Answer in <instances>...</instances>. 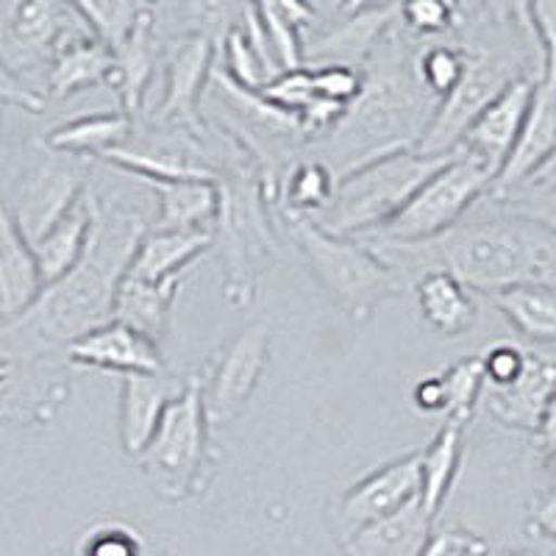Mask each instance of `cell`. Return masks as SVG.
<instances>
[{
	"label": "cell",
	"instance_id": "obj_1",
	"mask_svg": "<svg viewBox=\"0 0 556 556\" xmlns=\"http://www.w3.org/2000/svg\"><path fill=\"white\" fill-rule=\"evenodd\" d=\"M148 235L137 206L92 192V231L78 265L0 329V351L12 359L67 351L89 331L114 320V301Z\"/></svg>",
	"mask_w": 556,
	"mask_h": 556
},
{
	"label": "cell",
	"instance_id": "obj_2",
	"mask_svg": "<svg viewBox=\"0 0 556 556\" xmlns=\"http://www.w3.org/2000/svg\"><path fill=\"white\" fill-rule=\"evenodd\" d=\"M501 208V206H498ZM387 265L399 267L409 281L440 265L468 290L493 295L513 287H554L556 235L529 217L501 208L498 215L462 220L454 231L426 245L359 237Z\"/></svg>",
	"mask_w": 556,
	"mask_h": 556
},
{
	"label": "cell",
	"instance_id": "obj_3",
	"mask_svg": "<svg viewBox=\"0 0 556 556\" xmlns=\"http://www.w3.org/2000/svg\"><path fill=\"white\" fill-rule=\"evenodd\" d=\"M285 223L320 290L354 320H367L412 285L399 267L387 265L356 237L331 235L312 217L285 215Z\"/></svg>",
	"mask_w": 556,
	"mask_h": 556
},
{
	"label": "cell",
	"instance_id": "obj_4",
	"mask_svg": "<svg viewBox=\"0 0 556 556\" xmlns=\"http://www.w3.org/2000/svg\"><path fill=\"white\" fill-rule=\"evenodd\" d=\"M454 156L456 153L424 156L417 148H401L367 159L359 167L337 178L334 201L320 217H315V223L337 237H362L379 231Z\"/></svg>",
	"mask_w": 556,
	"mask_h": 556
},
{
	"label": "cell",
	"instance_id": "obj_5",
	"mask_svg": "<svg viewBox=\"0 0 556 556\" xmlns=\"http://www.w3.org/2000/svg\"><path fill=\"white\" fill-rule=\"evenodd\" d=\"M212 424L203 404L201 376H190L184 392L167 406L156 434L137 456L159 498L187 501L206 486L212 468Z\"/></svg>",
	"mask_w": 556,
	"mask_h": 556
},
{
	"label": "cell",
	"instance_id": "obj_6",
	"mask_svg": "<svg viewBox=\"0 0 556 556\" xmlns=\"http://www.w3.org/2000/svg\"><path fill=\"white\" fill-rule=\"evenodd\" d=\"M493 181L495 178L473 156L456 151L448 165L434 173L387 226L362 237H379L401 245H426L440 240L468 217L481 198L490 195Z\"/></svg>",
	"mask_w": 556,
	"mask_h": 556
},
{
	"label": "cell",
	"instance_id": "obj_7",
	"mask_svg": "<svg viewBox=\"0 0 556 556\" xmlns=\"http://www.w3.org/2000/svg\"><path fill=\"white\" fill-rule=\"evenodd\" d=\"M220 187V208L215 217V242H220L223 265H226V298L242 306L253 301L256 267L273 248L270 226L256 190L240 184Z\"/></svg>",
	"mask_w": 556,
	"mask_h": 556
},
{
	"label": "cell",
	"instance_id": "obj_8",
	"mask_svg": "<svg viewBox=\"0 0 556 556\" xmlns=\"http://www.w3.org/2000/svg\"><path fill=\"white\" fill-rule=\"evenodd\" d=\"M518 78L513 62L468 48V70H465L459 87L437 103L434 117H429L426 123L417 151L424 156H451L459 151L462 137L468 134L476 117Z\"/></svg>",
	"mask_w": 556,
	"mask_h": 556
},
{
	"label": "cell",
	"instance_id": "obj_9",
	"mask_svg": "<svg viewBox=\"0 0 556 556\" xmlns=\"http://www.w3.org/2000/svg\"><path fill=\"white\" fill-rule=\"evenodd\" d=\"M89 192L87 167L81 159L64 156L45 148L39 156L17 181L12 201V215L20 231L26 235L31 245H37L48 231L59 226L64 217L84 201Z\"/></svg>",
	"mask_w": 556,
	"mask_h": 556
},
{
	"label": "cell",
	"instance_id": "obj_10",
	"mask_svg": "<svg viewBox=\"0 0 556 556\" xmlns=\"http://www.w3.org/2000/svg\"><path fill=\"white\" fill-rule=\"evenodd\" d=\"M270 342L267 320H256L217 351L206 376H201L208 424H231L245 412L270 362Z\"/></svg>",
	"mask_w": 556,
	"mask_h": 556
},
{
	"label": "cell",
	"instance_id": "obj_11",
	"mask_svg": "<svg viewBox=\"0 0 556 556\" xmlns=\"http://www.w3.org/2000/svg\"><path fill=\"white\" fill-rule=\"evenodd\" d=\"M84 28L76 9L62 3H0V62L17 78L51 70L59 48Z\"/></svg>",
	"mask_w": 556,
	"mask_h": 556
},
{
	"label": "cell",
	"instance_id": "obj_12",
	"mask_svg": "<svg viewBox=\"0 0 556 556\" xmlns=\"http://www.w3.org/2000/svg\"><path fill=\"white\" fill-rule=\"evenodd\" d=\"M417 498H420V451H409L367 473L340 495L331 513L337 540L342 545L365 526L399 513Z\"/></svg>",
	"mask_w": 556,
	"mask_h": 556
},
{
	"label": "cell",
	"instance_id": "obj_13",
	"mask_svg": "<svg viewBox=\"0 0 556 556\" xmlns=\"http://www.w3.org/2000/svg\"><path fill=\"white\" fill-rule=\"evenodd\" d=\"M534 87H538V76H520L476 117L468 134L462 137L459 151L473 156L493 178H498L518 146L531 101H534Z\"/></svg>",
	"mask_w": 556,
	"mask_h": 556
},
{
	"label": "cell",
	"instance_id": "obj_14",
	"mask_svg": "<svg viewBox=\"0 0 556 556\" xmlns=\"http://www.w3.org/2000/svg\"><path fill=\"white\" fill-rule=\"evenodd\" d=\"M212 67V39L206 34H187L173 45L165 64V98L156 109V123H173L192 137L203 134L198 101Z\"/></svg>",
	"mask_w": 556,
	"mask_h": 556
},
{
	"label": "cell",
	"instance_id": "obj_15",
	"mask_svg": "<svg viewBox=\"0 0 556 556\" xmlns=\"http://www.w3.org/2000/svg\"><path fill=\"white\" fill-rule=\"evenodd\" d=\"M67 362L81 367H96L123 376H156L165 374V359L156 340L126 323L112 320L101 329L89 331L64 351Z\"/></svg>",
	"mask_w": 556,
	"mask_h": 556
},
{
	"label": "cell",
	"instance_id": "obj_16",
	"mask_svg": "<svg viewBox=\"0 0 556 556\" xmlns=\"http://www.w3.org/2000/svg\"><path fill=\"white\" fill-rule=\"evenodd\" d=\"M556 153V73H543L534 87L529 117L523 123L518 146L495 178L490 201H501L509 192L520 190L540 167Z\"/></svg>",
	"mask_w": 556,
	"mask_h": 556
},
{
	"label": "cell",
	"instance_id": "obj_17",
	"mask_svg": "<svg viewBox=\"0 0 556 556\" xmlns=\"http://www.w3.org/2000/svg\"><path fill=\"white\" fill-rule=\"evenodd\" d=\"M554 390L556 356L529 351L520 379L513 381L509 387H486L481 399H484L486 412L498 424L509 426V429H523L531 431V434H538Z\"/></svg>",
	"mask_w": 556,
	"mask_h": 556
},
{
	"label": "cell",
	"instance_id": "obj_18",
	"mask_svg": "<svg viewBox=\"0 0 556 556\" xmlns=\"http://www.w3.org/2000/svg\"><path fill=\"white\" fill-rule=\"evenodd\" d=\"M187 387L178 376H123L121 384V443L126 454L137 459L156 434L167 406L178 399Z\"/></svg>",
	"mask_w": 556,
	"mask_h": 556
},
{
	"label": "cell",
	"instance_id": "obj_19",
	"mask_svg": "<svg viewBox=\"0 0 556 556\" xmlns=\"http://www.w3.org/2000/svg\"><path fill=\"white\" fill-rule=\"evenodd\" d=\"M42 290L34 245L20 231L12 208L0 201V317H20Z\"/></svg>",
	"mask_w": 556,
	"mask_h": 556
},
{
	"label": "cell",
	"instance_id": "obj_20",
	"mask_svg": "<svg viewBox=\"0 0 556 556\" xmlns=\"http://www.w3.org/2000/svg\"><path fill=\"white\" fill-rule=\"evenodd\" d=\"M215 245V228H195V231H148L137 256H134L128 276L137 281L165 285V281H184L208 248Z\"/></svg>",
	"mask_w": 556,
	"mask_h": 556
},
{
	"label": "cell",
	"instance_id": "obj_21",
	"mask_svg": "<svg viewBox=\"0 0 556 556\" xmlns=\"http://www.w3.org/2000/svg\"><path fill=\"white\" fill-rule=\"evenodd\" d=\"M431 534H434V520L424 513L417 498L399 513L356 531L340 548L345 556H424Z\"/></svg>",
	"mask_w": 556,
	"mask_h": 556
},
{
	"label": "cell",
	"instance_id": "obj_22",
	"mask_svg": "<svg viewBox=\"0 0 556 556\" xmlns=\"http://www.w3.org/2000/svg\"><path fill=\"white\" fill-rule=\"evenodd\" d=\"M395 14H401V7H356L351 17L317 39L306 62L317 59L320 64H345L359 70V64L367 62L376 42L392 26Z\"/></svg>",
	"mask_w": 556,
	"mask_h": 556
},
{
	"label": "cell",
	"instance_id": "obj_23",
	"mask_svg": "<svg viewBox=\"0 0 556 556\" xmlns=\"http://www.w3.org/2000/svg\"><path fill=\"white\" fill-rule=\"evenodd\" d=\"M114 70V53L109 51L101 39L89 34V28L73 34L59 48L51 70H48V96L70 98L98 84H109Z\"/></svg>",
	"mask_w": 556,
	"mask_h": 556
},
{
	"label": "cell",
	"instance_id": "obj_24",
	"mask_svg": "<svg viewBox=\"0 0 556 556\" xmlns=\"http://www.w3.org/2000/svg\"><path fill=\"white\" fill-rule=\"evenodd\" d=\"M417 309L437 334L462 337L476 323V301L454 273L434 267L415 285Z\"/></svg>",
	"mask_w": 556,
	"mask_h": 556
},
{
	"label": "cell",
	"instance_id": "obj_25",
	"mask_svg": "<svg viewBox=\"0 0 556 556\" xmlns=\"http://www.w3.org/2000/svg\"><path fill=\"white\" fill-rule=\"evenodd\" d=\"M134 131V117L121 112H101V114H84L76 121L64 123L53 128L45 137V148L64 156H103V153L123 148Z\"/></svg>",
	"mask_w": 556,
	"mask_h": 556
},
{
	"label": "cell",
	"instance_id": "obj_26",
	"mask_svg": "<svg viewBox=\"0 0 556 556\" xmlns=\"http://www.w3.org/2000/svg\"><path fill=\"white\" fill-rule=\"evenodd\" d=\"M159 198V231L206 228L220 208V181H142Z\"/></svg>",
	"mask_w": 556,
	"mask_h": 556
},
{
	"label": "cell",
	"instance_id": "obj_27",
	"mask_svg": "<svg viewBox=\"0 0 556 556\" xmlns=\"http://www.w3.org/2000/svg\"><path fill=\"white\" fill-rule=\"evenodd\" d=\"M465 426L445 424L434 440L420 451V506L431 520L440 518L462 468Z\"/></svg>",
	"mask_w": 556,
	"mask_h": 556
},
{
	"label": "cell",
	"instance_id": "obj_28",
	"mask_svg": "<svg viewBox=\"0 0 556 556\" xmlns=\"http://www.w3.org/2000/svg\"><path fill=\"white\" fill-rule=\"evenodd\" d=\"M153 64H156V42H153V14L148 7L128 42L114 53V70L109 76V87L121 96L123 112L131 117L137 114L148 84H151Z\"/></svg>",
	"mask_w": 556,
	"mask_h": 556
},
{
	"label": "cell",
	"instance_id": "obj_29",
	"mask_svg": "<svg viewBox=\"0 0 556 556\" xmlns=\"http://www.w3.org/2000/svg\"><path fill=\"white\" fill-rule=\"evenodd\" d=\"M89 231H92V190L84 195V201L53 231H48L34 245L45 287L59 281L62 276H67L78 265V260L87 251Z\"/></svg>",
	"mask_w": 556,
	"mask_h": 556
},
{
	"label": "cell",
	"instance_id": "obj_30",
	"mask_svg": "<svg viewBox=\"0 0 556 556\" xmlns=\"http://www.w3.org/2000/svg\"><path fill=\"white\" fill-rule=\"evenodd\" d=\"M178 290H181V281L151 285V281H137V278L126 276L121 292H117V301H114V320L126 323L159 342L167 331Z\"/></svg>",
	"mask_w": 556,
	"mask_h": 556
},
{
	"label": "cell",
	"instance_id": "obj_31",
	"mask_svg": "<svg viewBox=\"0 0 556 556\" xmlns=\"http://www.w3.org/2000/svg\"><path fill=\"white\" fill-rule=\"evenodd\" d=\"M490 304L513 323L520 337L540 345L556 342V290L554 287H513L493 292Z\"/></svg>",
	"mask_w": 556,
	"mask_h": 556
},
{
	"label": "cell",
	"instance_id": "obj_32",
	"mask_svg": "<svg viewBox=\"0 0 556 556\" xmlns=\"http://www.w3.org/2000/svg\"><path fill=\"white\" fill-rule=\"evenodd\" d=\"M337 178L329 167L315 159L295 162L285 181V215L320 217L334 201Z\"/></svg>",
	"mask_w": 556,
	"mask_h": 556
},
{
	"label": "cell",
	"instance_id": "obj_33",
	"mask_svg": "<svg viewBox=\"0 0 556 556\" xmlns=\"http://www.w3.org/2000/svg\"><path fill=\"white\" fill-rule=\"evenodd\" d=\"M440 379L445 387V424L468 426L486 387L481 356H465L454 362L440 374Z\"/></svg>",
	"mask_w": 556,
	"mask_h": 556
},
{
	"label": "cell",
	"instance_id": "obj_34",
	"mask_svg": "<svg viewBox=\"0 0 556 556\" xmlns=\"http://www.w3.org/2000/svg\"><path fill=\"white\" fill-rule=\"evenodd\" d=\"M73 9L84 20L89 34L101 39L109 51L117 53L134 34L139 17L146 14L148 3H121V0L114 3L112 0V3H73Z\"/></svg>",
	"mask_w": 556,
	"mask_h": 556
},
{
	"label": "cell",
	"instance_id": "obj_35",
	"mask_svg": "<svg viewBox=\"0 0 556 556\" xmlns=\"http://www.w3.org/2000/svg\"><path fill=\"white\" fill-rule=\"evenodd\" d=\"M468 70V48L465 45H431L415 62V76L429 96L448 98L459 87Z\"/></svg>",
	"mask_w": 556,
	"mask_h": 556
},
{
	"label": "cell",
	"instance_id": "obj_36",
	"mask_svg": "<svg viewBox=\"0 0 556 556\" xmlns=\"http://www.w3.org/2000/svg\"><path fill=\"white\" fill-rule=\"evenodd\" d=\"M76 556H146V540L123 520H98L78 538Z\"/></svg>",
	"mask_w": 556,
	"mask_h": 556
},
{
	"label": "cell",
	"instance_id": "obj_37",
	"mask_svg": "<svg viewBox=\"0 0 556 556\" xmlns=\"http://www.w3.org/2000/svg\"><path fill=\"white\" fill-rule=\"evenodd\" d=\"M260 23L265 28V37L270 42V51L276 56L281 73H295V70L306 67L304 48H301V37H298V26L281 12L278 3H265L256 7Z\"/></svg>",
	"mask_w": 556,
	"mask_h": 556
},
{
	"label": "cell",
	"instance_id": "obj_38",
	"mask_svg": "<svg viewBox=\"0 0 556 556\" xmlns=\"http://www.w3.org/2000/svg\"><path fill=\"white\" fill-rule=\"evenodd\" d=\"M226 76L248 92H262L270 84L245 31H231L226 37Z\"/></svg>",
	"mask_w": 556,
	"mask_h": 556
},
{
	"label": "cell",
	"instance_id": "obj_39",
	"mask_svg": "<svg viewBox=\"0 0 556 556\" xmlns=\"http://www.w3.org/2000/svg\"><path fill=\"white\" fill-rule=\"evenodd\" d=\"M312 70V81H315L317 96L326 101H334L340 106L351 109L359 101L362 89H365V76L362 70L345 67V64H320Z\"/></svg>",
	"mask_w": 556,
	"mask_h": 556
},
{
	"label": "cell",
	"instance_id": "obj_40",
	"mask_svg": "<svg viewBox=\"0 0 556 556\" xmlns=\"http://www.w3.org/2000/svg\"><path fill=\"white\" fill-rule=\"evenodd\" d=\"M479 356L481 365H484L486 387H509L523 374L529 348H520L515 342H495Z\"/></svg>",
	"mask_w": 556,
	"mask_h": 556
},
{
	"label": "cell",
	"instance_id": "obj_41",
	"mask_svg": "<svg viewBox=\"0 0 556 556\" xmlns=\"http://www.w3.org/2000/svg\"><path fill=\"white\" fill-rule=\"evenodd\" d=\"M501 208L513 212V215L529 217V220L540 223L548 231L556 235V192H540V190H515L506 198H501Z\"/></svg>",
	"mask_w": 556,
	"mask_h": 556
},
{
	"label": "cell",
	"instance_id": "obj_42",
	"mask_svg": "<svg viewBox=\"0 0 556 556\" xmlns=\"http://www.w3.org/2000/svg\"><path fill=\"white\" fill-rule=\"evenodd\" d=\"M401 20L415 34H440L454 26L456 9L440 0H417L401 7Z\"/></svg>",
	"mask_w": 556,
	"mask_h": 556
},
{
	"label": "cell",
	"instance_id": "obj_43",
	"mask_svg": "<svg viewBox=\"0 0 556 556\" xmlns=\"http://www.w3.org/2000/svg\"><path fill=\"white\" fill-rule=\"evenodd\" d=\"M424 556H490V545L473 531L445 529L431 534Z\"/></svg>",
	"mask_w": 556,
	"mask_h": 556
},
{
	"label": "cell",
	"instance_id": "obj_44",
	"mask_svg": "<svg viewBox=\"0 0 556 556\" xmlns=\"http://www.w3.org/2000/svg\"><path fill=\"white\" fill-rule=\"evenodd\" d=\"M0 106H20L37 114L45 109V98L0 62Z\"/></svg>",
	"mask_w": 556,
	"mask_h": 556
},
{
	"label": "cell",
	"instance_id": "obj_45",
	"mask_svg": "<svg viewBox=\"0 0 556 556\" xmlns=\"http://www.w3.org/2000/svg\"><path fill=\"white\" fill-rule=\"evenodd\" d=\"M529 531L534 538L556 540V486H551L548 493L540 495V501L531 509Z\"/></svg>",
	"mask_w": 556,
	"mask_h": 556
},
{
	"label": "cell",
	"instance_id": "obj_46",
	"mask_svg": "<svg viewBox=\"0 0 556 556\" xmlns=\"http://www.w3.org/2000/svg\"><path fill=\"white\" fill-rule=\"evenodd\" d=\"M412 401L420 412H445V387L440 374L424 376L412 390Z\"/></svg>",
	"mask_w": 556,
	"mask_h": 556
},
{
	"label": "cell",
	"instance_id": "obj_47",
	"mask_svg": "<svg viewBox=\"0 0 556 556\" xmlns=\"http://www.w3.org/2000/svg\"><path fill=\"white\" fill-rule=\"evenodd\" d=\"M534 437H538V443L543 445V451L556 448V390H554V395H551V404H548V409H545L543 424H540L538 434Z\"/></svg>",
	"mask_w": 556,
	"mask_h": 556
},
{
	"label": "cell",
	"instance_id": "obj_48",
	"mask_svg": "<svg viewBox=\"0 0 556 556\" xmlns=\"http://www.w3.org/2000/svg\"><path fill=\"white\" fill-rule=\"evenodd\" d=\"M12 376H14V359L0 351V390L9 384V379H12Z\"/></svg>",
	"mask_w": 556,
	"mask_h": 556
},
{
	"label": "cell",
	"instance_id": "obj_49",
	"mask_svg": "<svg viewBox=\"0 0 556 556\" xmlns=\"http://www.w3.org/2000/svg\"><path fill=\"white\" fill-rule=\"evenodd\" d=\"M545 470H548V473L554 476V481H556V448L545 451Z\"/></svg>",
	"mask_w": 556,
	"mask_h": 556
},
{
	"label": "cell",
	"instance_id": "obj_50",
	"mask_svg": "<svg viewBox=\"0 0 556 556\" xmlns=\"http://www.w3.org/2000/svg\"><path fill=\"white\" fill-rule=\"evenodd\" d=\"M490 556H540L538 551H498V554H490Z\"/></svg>",
	"mask_w": 556,
	"mask_h": 556
},
{
	"label": "cell",
	"instance_id": "obj_51",
	"mask_svg": "<svg viewBox=\"0 0 556 556\" xmlns=\"http://www.w3.org/2000/svg\"><path fill=\"white\" fill-rule=\"evenodd\" d=\"M0 123H3V106H0Z\"/></svg>",
	"mask_w": 556,
	"mask_h": 556
},
{
	"label": "cell",
	"instance_id": "obj_52",
	"mask_svg": "<svg viewBox=\"0 0 556 556\" xmlns=\"http://www.w3.org/2000/svg\"><path fill=\"white\" fill-rule=\"evenodd\" d=\"M56 556H59V554H56Z\"/></svg>",
	"mask_w": 556,
	"mask_h": 556
}]
</instances>
